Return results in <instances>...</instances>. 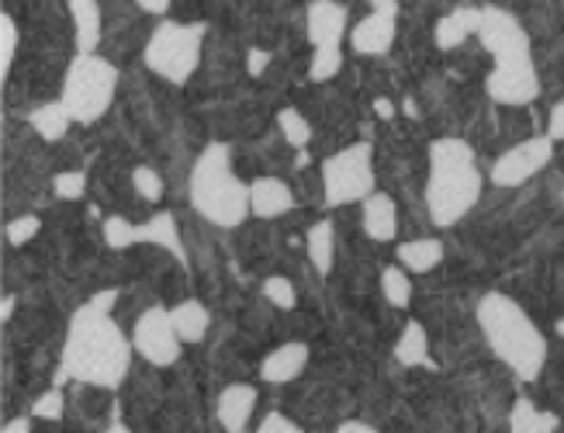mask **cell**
Wrapping results in <instances>:
<instances>
[{"label": "cell", "instance_id": "cell-1", "mask_svg": "<svg viewBox=\"0 0 564 433\" xmlns=\"http://www.w3.org/2000/svg\"><path fill=\"white\" fill-rule=\"evenodd\" d=\"M132 354L135 347L111 320V312L87 302L69 320L59 381L73 378L84 385H97V389H118L121 378L129 375Z\"/></svg>", "mask_w": 564, "mask_h": 433}, {"label": "cell", "instance_id": "cell-14", "mask_svg": "<svg viewBox=\"0 0 564 433\" xmlns=\"http://www.w3.org/2000/svg\"><path fill=\"white\" fill-rule=\"evenodd\" d=\"M253 409H257V389L239 381V385L223 389V396H218V402H215V416L226 433H242L250 426Z\"/></svg>", "mask_w": 564, "mask_h": 433}, {"label": "cell", "instance_id": "cell-18", "mask_svg": "<svg viewBox=\"0 0 564 433\" xmlns=\"http://www.w3.org/2000/svg\"><path fill=\"white\" fill-rule=\"evenodd\" d=\"M135 243H153V247H163L166 253H174L181 263H187V250L181 243V232H177V219L170 212H160L153 215L150 223L135 226Z\"/></svg>", "mask_w": 564, "mask_h": 433}, {"label": "cell", "instance_id": "cell-31", "mask_svg": "<svg viewBox=\"0 0 564 433\" xmlns=\"http://www.w3.org/2000/svg\"><path fill=\"white\" fill-rule=\"evenodd\" d=\"M18 53V25L11 14H0V74H11V63Z\"/></svg>", "mask_w": 564, "mask_h": 433}, {"label": "cell", "instance_id": "cell-37", "mask_svg": "<svg viewBox=\"0 0 564 433\" xmlns=\"http://www.w3.org/2000/svg\"><path fill=\"white\" fill-rule=\"evenodd\" d=\"M257 433H305L299 423H291L284 413H267L263 423L257 426Z\"/></svg>", "mask_w": 564, "mask_h": 433}, {"label": "cell", "instance_id": "cell-50", "mask_svg": "<svg viewBox=\"0 0 564 433\" xmlns=\"http://www.w3.org/2000/svg\"><path fill=\"white\" fill-rule=\"evenodd\" d=\"M561 4H564V0H561Z\"/></svg>", "mask_w": 564, "mask_h": 433}, {"label": "cell", "instance_id": "cell-36", "mask_svg": "<svg viewBox=\"0 0 564 433\" xmlns=\"http://www.w3.org/2000/svg\"><path fill=\"white\" fill-rule=\"evenodd\" d=\"M32 413H35L39 420H59V416H63V392L53 389V392L39 396L35 405H32Z\"/></svg>", "mask_w": 564, "mask_h": 433}, {"label": "cell", "instance_id": "cell-38", "mask_svg": "<svg viewBox=\"0 0 564 433\" xmlns=\"http://www.w3.org/2000/svg\"><path fill=\"white\" fill-rule=\"evenodd\" d=\"M547 139L561 142L564 139V101L551 108V122H547Z\"/></svg>", "mask_w": 564, "mask_h": 433}, {"label": "cell", "instance_id": "cell-41", "mask_svg": "<svg viewBox=\"0 0 564 433\" xmlns=\"http://www.w3.org/2000/svg\"><path fill=\"white\" fill-rule=\"evenodd\" d=\"M336 433H378L371 423H364V420H350V423H343Z\"/></svg>", "mask_w": 564, "mask_h": 433}, {"label": "cell", "instance_id": "cell-40", "mask_svg": "<svg viewBox=\"0 0 564 433\" xmlns=\"http://www.w3.org/2000/svg\"><path fill=\"white\" fill-rule=\"evenodd\" d=\"M0 433H32V420L29 416H14V420L4 423V430H0Z\"/></svg>", "mask_w": 564, "mask_h": 433}, {"label": "cell", "instance_id": "cell-39", "mask_svg": "<svg viewBox=\"0 0 564 433\" xmlns=\"http://www.w3.org/2000/svg\"><path fill=\"white\" fill-rule=\"evenodd\" d=\"M247 69H250V77H260L263 69H267V53H263V50H250Z\"/></svg>", "mask_w": 564, "mask_h": 433}, {"label": "cell", "instance_id": "cell-20", "mask_svg": "<svg viewBox=\"0 0 564 433\" xmlns=\"http://www.w3.org/2000/svg\"><path fill=\"white\" fill-rule=\"evenodd\" d=\"M77 29V53H94L101 45V8L97 0H66Z\"/></svg>", "mask_w": 564, "mask_h": 433}, {"label": "cell", "instance_id": "cell-9", "mask_svg": "<svg viewBox=\"0 0 564 433\" xmlns=\"http://www.w3.org/2000/svg\"><path fill=\"white\" fill-rule=\"evenodd\" d=\"M551 156H554V142L547 136L523 139L492 163V184L496 187H520L530 177L541 174L544 166L551 163Z\"/></svg>", "mask_w": 564, "mask_h": 433}, {"label": "cell", "instance_id": "cell-30", "mask_svg": "<svg viewBox=\"0 0 564 433\" xmlns=\"http://www.w3.org/2000/svg\"><path fill=\"white\" fill-rule=\"evenodd\" d=\"M260 292H263V299L271 302L274 308H294V284H291V278H284V274H271L263 284H260Z\"/></svg>", "mask_w": 564, "mask_h": 433}, {"label": "cell", "instance_id": "cell-19", "mask_svg": "<svg viewBox=\"0 0 564 433\" xmlns=\"http://www.w3.org/2000/svg\"><path fill=\"white\" fill-rule=\"evenodd\" d=\"M478 29H481V11L478 8H460V11L436 21L433 39H436L440 50L451 53V50H457L460 42H468V35H478Z\"/></svg>", "mask_w": 564, "mask_h": 433}, {"label": "cell", "instance_id": "cell-2", "mask_svg": "<svg viewBox=\"0 0 564 433\" xmlns=\"http://www.w3.org/2000/svg\"><path fill=\"white\" fill-rule=\"evenodd\" d=\"M481 198V171L471 142L444 136L430 142V181L426 208L433 226H457Z\"/></svg>", "mask_w": 564, "mask_h": 433}, {"label": "cell", "instance_id": "cell-47", "mask_svg": "<svg viewBox=\"0 0 564 433\" xmlns=\"http://www.w3.org/2000/svg\"><path fill=\"white\" fill-rule=\"evenodd\" d=\"M105 433H132V430H129L126 423H111V426H108Z\"/></svg>", "mask_w": 564, "mask_h": 433}, {"label": "cell", "instance_id": "cell-3", "mask_svg": "<svg viewBox=\"0 0 564 433\" xmlns=\"http://www.w3.org/2000/svg\"><path fill=\"white\" fill-rule=\"evenodd\" d=\"M478 326H481L488 350H492L512 375L523 381H533L541 375L544 357H547V340H544V333L536 329V323L527 316L523 305H517L502 292H488L478 302Z\"/></svg>", "mask_w": 564, "mask_h": 433}, {"label": "cell", "instance_id": "cell-8", "mask_svg": "<svg viewBox=\"0 0 564 433\" xmlns=\"http://www.w3.org/2000/svg\"><path fill=\"white\" fill-rule=\"evenodd\" d=\"M132 347L135 354L153 368H170L181 357V336L174 329V320H170V308L153 305L145 308L142 316L132 326Z\"/></svg>", "mask_w": 564, "mask_h": 433}, {"label": "cell", "instance_id": "cell-12", "mask_svg": "<svg viewBox=\"0 0 564 433\" xmlns=\"http://www.w3.org/2000/svg\"><path fill=\"white\" fill-rule=\"evenodd\" d=\"M305 29H308V42L315 50H323V45H339L343 35H347V8L336 4V0H312L305 11Z\"/></svg>", "mask_w": 564, "mask_h": 433}, {"label": "cell", "instance_id": "cell-46", "mask_svg": "<svg viewBox=\"0 0 564 433\" xmlns=\"http://www.w3.org/2000/svg\"><path fill=\"white\" fill-rule=\"evenodd\" d=\"M375 111H378L381 118H391V115H395V108H391V101H384V98H381V101L375 105Z\"/></svg>", "mask_w": 564, "mask_h": 433}, {"label": "cell", "instance_id": "cell-48", "mask_svg": "<svg viewBox=\"0 0 564 433\" xmlns=\"http://www.w3.org/2000/svg\"><path fill=\"white\" fill-rule=\"evenodd\" d=\"M557 333H561V336H564V320H561V323H557Z\"/></svg>", "mask_w": 564, "mask_h": 433}, {"label": "cell", "instance_id": "cell-22", "mask_svg": "<svg viewBox=\"0 0 564 433\" xmlns=\"http://www.w3.org/2000/svg\"><path fill=\"white\" fill-rule=\"evenodd\" d=\"M305 250H308V263L315 268V274H329L333 271V260H336V229L329 219L315 223L305 236Z\"/></svg>", "mask_w": 564, "mask_h": 433}, {"label": "cell", "instance_id": "cell-33", "mask_svg": "<svg viewBox=\"0 0 564 433\" xmlns=\"http://www.w3.org/2000/svg\"><path fill=\"white\" fill-rule=\"evenodd\" d=\"M84 191H87V174L84 171H63V174L53 177V195L63 198V202L84 198Z\"/></svg>", "mask_w": 564, "mask_h": 433}, {"label": "cell", "instance_id": "cell-49", "mask_svg": "<svg viewBox=\"0 0 564 433\" xmlns=\"http://www.w3.org/2000/svg\"><path fill=\"white\" fill-rule=\"evenodd\" d=\"M561 202H564V187H561Z\"/></svg>", "mask_w": 564, "mask_h": 433}, {"label": "cell", "instance_id": "cell-10", "mask_svg": "<svg viewBox=\"0 0 564 433\" xmlns=\"http://www.w3.org/2000/svg\"><path fill=\"white\" fill-rule=\"evenodd\" d=\"M478 39L485 45V53L496 63L509 59H530V35L517 18L502 8H485L481 11V29Z\"/></svg>", "mask_w": 564, "mask_h": 433}, {"label": "cell", "instance_id": "cell-25", "mask_svg": "<svg viewBox=\"0 0 564 433\" xmlns=\"http://www.w3.org/2000/svg\"><path fill=\"white\" fill-rule=\"evenodd\" d=\"M69 122H73V118H69V111H66V105H63V101L39 105V108H32V115H29L32 132H35V136H42L45 142H59V139L66 136Z\"/></svg>", "mask_w": 564, "mask_h": 433}, {"label": "cell", "instance_id": "cell-13", "mask_svg": "<svg viewBox=\"0 0 564 433\" xmlns=\"http://www.w3.org/2000/svg\"><path fill=\"white\" fill-rule=\"evenodd\" d=\"M350 45H354L357 56H367V59L384 56L391 45H395V18L371 11L364 21H357V25H354Z\"/></svg>", "mask_w": 564, "mask_h": 433}, {"label": "cell", "instance_id": "cell-5", "mask_svg": "<svg viewBox=\"0 0 564 433\" xmlns=\"http://www.w3.org/2000/svg\"><path fill=\"white\" fill-rule=\"evenodd\" d=\"M118 94V69L97 53H77L63 80V105L77 126H94Z\"/></svg>", "mask_w": 564, "mask_h": 433}, {"label": "cell", "instance_id": "cell-4", "mask_svg": "<svg viewBox=\"0 0 564 433\" xmlns=\"http://www.w3.org/2000/svg\"><path fill=\"white\" fill-rule=\"evenodd\" d=\"M191 208L218 229H232L250 215V184L232 174V150L226 142H212L198 156L187 184Z\"/></svg>", "mask_w": 564, "mask_h": 433}, {"label": "cell", "instance_id": "cell-28", "mask_svg": "<svg viewBox=\"0 0 564 433\" xmlns=\"http://www.w3.org/2000/svg\"><path fill=\"white\" fill-rule=\"evenodd\" d=\"M278 129L294 150H305L308 139H312V126H308V118L299 108H281L278 111Z\"/></svg>", "mask_w": 564, "mask_h": 433}, {"label": "cell", "instance_id": "cell-6", "mask_svg": "<svg viewBox=\"0 0 564 433\" xmlns=\"http://www.w3.org/2000/svg\"><path fill=\"white\" fill-rule=\"evenodd\" d=\"M205 25H181V21H160L145 42V66L170 84H184L202 63Z\"/></svg>", "mask_w": 564, "mask_h": 433}, {"label": "cell", "instance_id": "cell-17", "mask_svg": "<svg viewBox=\"0 0 564 433\" xmlns=\"http://www.w3.org/2000/svg\"><path fill=\"white\" fill-rule=\"evenodd\" d=\"M294 208V191L281 177H260L250 184V212L257 219H278Z\"/></svg>", "mask_w": 564, "mask_h": 433}, {"label": "cell", "instance_id": "cell-44", "mask_svg": "<svg viewBox=\"0 0 564 433\" xmlns=\"http://www.w3.org/2000/svg\"><path fill=\"white\" fill-rule=\"evenodd\" d=\"M115 299H118V292H101V295H94V299H90V305H97V308H105V312H111Z\"/></svg>", "mask_w": 564, "mask_h": 433}, {"label": "cell", "instance_id": "cell-21", "mask_svg": "<svg viewBox=\"0 0 564 433\" xmlns=\"http://www.w3.org/2000/svg\"><path fill=\"white\" fill-rule=\"evenodd\" d=\"M395 257L409 274H426L444 260V243L440 239H409V243L395 247Z\"/></svg>", "mask_w": 564, "mask_h": 433}, {"label": "cell", "instance_id": "cell-34", "mask_svg": "<svg viewBox=\"0 0 564 433\" xmlns=\"http://www.w3.org/2000/svg\"><path fill=\"white\" fill-rule=\"evenodd\" d=\"M132 187L139 191L142 202H160L163 198V177L153 171V166H135V171H132Z\"/></svg>", "mask_w": 564, "mask_h": 433}, {"label": "cell", "instance_id": "cell-7", "mask_svg": "<svg viewBox=\"0 0 564 433\" xmlns=\"http://www.w3.org/2000/svg\"><path fill=\"white\" fill-rule=\"evenodd\" d=\"M375 195V150L371 142H354L323 160V198L326 205H354Z\"/></svg>", "mask_w": 564, "mask_h": 433}, {"label": "cell", "instance_id": "cell-27", "mask_svg": "<svg viewBox=\"0 0 564 433\" xmlns=\"http://www.w3.org/2000/svg\"><path fill=\"white\" fill-rule=\"evenodd\" d=\"M381 295L391 308H409L412 302V281L405 274L402 263H391V268L381 271Z\"/></svg>", "mask_w": 564, "mask_h": 433}, {"label": "cell", "instance_id": "cell-43", "mask_svg": "<svg viewBox=\"0 0 564 433\" xmlns=\"http://www.w3.org/2000/svg\"><path fill=\"white\" fill-rule=\"evenodd\" d=\"M135 4H139L142 11H150V14H166L170 0H135Z\"/></svg>", "mask_w": 564, "mask_h": 433}, {"label": "cell", "instance_id": "cell-11", "mask_svg": "<svg viewBox=\"0 0 564 433\" xmlns=\"http://www.w3.org/2000/svg\"><path fill=\"white\" fill-rule=\"evenodd\" d=\"M488 87V98L496 105H530L536 94H541V80H536V69H533V56L530 59H509V63H496L492 74L485 80Z\"/></svg>", "mask_w": 564, "mask_h": 433}, {"label": "cell", "instance_id": "cell-26", "mask_svg": "<svg viewBox=\"0 0 564 433\" xmlns=\"http://www.w3.org/2000/svg\"><path fill=\"white\" fill-rule=\"evenodd\" d=\"M395 360L402 368H420L430 365V336L423 329V323H409L395 344Z\"/></svg>", "mask_w": 564, "mask_h": 433}, {"label": "cell", "instance_id": "cell-32", "mask_svg": "<svg viewBox=\"0 0 564 433\" xmlns=\"http://www.w3.org/2000/svg\"><path fill=\"white\" fill-rule=\"evenodd\" d=\"M105 243L111 250H129L135 243V226L121 215H111V219H105Z\"/></svg>", "mask_w": 564, "mask_h": 433}, {"label": "cell", "instance_id": "cell-42", "mask_svg": "<svg viewBox=\"0 0 564 433\" xmlns=\"http://www.w3.org/2000/svg\"><path fill=\"white\" fill-rule=\"evenodd\" d=\"M378 14H388V18H399V0H371Z\"/></svg>", "mask_w": 564, "mask_h": 433}, {"label": "cell", "instance_id": "cell-24", "mask_svg": "<svg viewBox=\"0 0 564 433\" xmlns=\"http://www.w3.org/2000/svg\"><path fill=\"white\" fill-rule=\"evenodd\" d=\"M170 320L181 336V344H202L208 333V308L202 302H181L177 308H170Z\"/></svg>", "mask_w": 564, "mask_h": 433}, {"label": "cell", "instance_id": "cell-15", "mask_svg": "<svg viewBox=\"0 0 564 433\" xmlns=\"http://www.w3.org/2000/svg\"><path fill=\"white\" fill-rule=\"evenodd\" d=\"M308 357H312L308 344H281L260 360V378L267 385H288L308 368Z\"/></svg>", "mask_w": 564, "mask_h": 433}, {"label": "cell", "instance_id": "cell-35", "mask_svg": "<svg viewBox=\"0 0 564 433\" xmlns=\"http://www.w3.org/2000/svg\"><path fill=\"white\" fill-rule=\"evenodd\" d=\"M39 229H42V219H39V215H18V219L8 223L4 236H8V243H11V247H24L29 239L39 236Z\"/></svg>", "mask_w": 564, "mask_h": 433}, {"label": "cell", "instance_id": "cell-23", "mask_svg": "<svg viewBox=\"0 0 564 433\" xmlns=\"http://www.w3.org/2000/svg\"><path fill=\"white\" fill-rule=\"evenodd\" d=\"M509 433H557V416L544 413V409L530 399H517L509 413Z\"/></svg>", "mask_w": 564, "mask_h": 433}, {"label": "cell", "instance_id": "cell-29", "mask_svg": "<svg viewBox=\"0 0 564 433\" xmlns=\"http://www.w3.org/2000/svg\"><path fill=\"white\" fill-rule=\"evenodd\" d=\"M343 69V50L339 45H323V50L312 53V63H308V80L323 84V80H333Z\"/></svg>", "mask_w": 564, "mask_h": 433}, {"label": "cell", "instance_id": "cell-45", "mask_svg": "<svg viewBox=\"0 0 564 433\" xmlns=\"http://www.w3.org/2000/svg\"><path fill=\"white\" fill-rule=\"evenodd\" d=\"M14 316V295H4V299H0V320H11Z\"/></svg>", "mask_w": 564, "mask_h": 433}, {"label": "cell", "instance_id": "cell-16", "mask_svg": "<svg viewBox=\"0 0 564 433\" xmlns=\"http://www.w3.org/2000/svg\"><path fill=\"white\" fill-rule=\"evenodd\" d=\"M364 232L375 239V243H391L399 236V205L384 191L364 198Z\"/></svg>", "mask_w": 564, "mask_h": 433}]
</instances>
